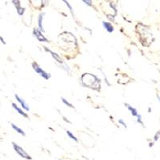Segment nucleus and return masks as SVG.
I'll list each match as a JSON object with an SVG mask.
<instances>
[{
  "instance_id": "obj_2",
  "label": "nucleus",
  "mask_w": 160,
  "mask_h": 160,
  "mask_svg": "<svg viewBox=\"0 0 160 160\" xmlns=\"http://www.w3.org/2000/svg\"><path fill=\"white\" fill-rule=\"evenodd\" d=\"M32 67H33V69L35 70V72L38 73V75H39L40 76H42L43 78H45V79L48 80L51 78V75H50L49 73L46 72L45 71H43V70L40 68L39 66H38L36 62H33Z\"/></svg>"
},
{
  "instance_id": "obj_16",
  "label": "nucleus",
  "mask_w": 160,
  "mask_h": 160,
  "mask_svg": "<svg viewBox=\"0 0 160 160\" xmlns=\"http://www.w3.org/2000/svg\"><path fill=\"white\" fill-rule=\"evenodd\" d=\"M82 1L84 2V3H86L87 5H88V6L92 5V2H91V0H82Z\"/></svg>"
},
{
  "instance_id": "obj_18",
  "label": "nucleus",
  "mask_w": 160,
  "mask_h": 160,
  "mask_svg": "<svg viewBox=\"0 0 160 160\" xmlns=\"http://www.w3.org/2000/svg\"><path fill=\"white\" fill-rule=\"evenodd\" d=\"M0 39H1V41H2V43L6 44V42H4V39H2V37H1V38H0Z\"/></svg>"
},
{
  "instance_id": "obj_5",
  "label": "nucleus",
  "mask_w": 160,
  "mask_h": 160,
  "mask_svg": "<svg viewBox=\"0 0 160 160\" xmlns=\"http://www.w3.org/2000/svg\"><path fill=\"white\" fill-rule=\"evenodd\" d=\"M12 2L14 3V5L15 6V8H16L17 12L19 15H22L24 13V8H22L21 7V3H20L19 0H13Z\"/></svg>"
},
{
  "instance_id": "obj_3",
  "label": "nucleus",
  "mask_w": 160,
  "mask_h": 160,
  "mask_svg": "<svg viewBox=\"0 0 160 160\" xmlns=\"http://www.w3.org/2000/svg\"><path fill=\"white\" fill-rule=\"evenodd\" d=\"M12 144H13V148H14L15 151L18 153V155H20L22 158H26V159H31V157L30 156V155H28V153L26 152L25 151H24L23 148L19 147V146H18V144L15 143V142H12Z\"/></svg>"
},
{
  "instance_id": "obj_7",
  "label": "nucleus",
  "mask_w": 160,
  "mask_h": 160,
  "mask_svg": "<svg viewBox=\"0 0 160 160\" xmlns=\"http://www.w3.org/2000/svg\"><path fill=\"white\" fill-rule=\"evenodd\" d=\"M15 98H16V99L18 100V102H19L20 104H21V106H22V108H23L24 109H25L27 111H30V108H29V107H28V104H27V102H26L25 101H24V100L22 99V98H20V97L18 96V95H15Z\"/></svg>"
},
{
  "instance_id": "obj_6",
  "label": "nucleus",
  "mask_w": 160,
  "mask_h": 160,
  "mask_svg": "<svg viewBox=\"0 0 160 160\" xmlns=\"http://www.w3.org/2000/svg\"><path fill=\"white\" fill-rule=\"evenodd\" d=\"M34 34H35V37L39 40L40 42H48V38H46L45 37L42 35V34L41 33V31H38V29H35L34 30Z\"/></svg>"
},
{
  "instance_id": "obj_13",
  "label": "nucleus",
  "mask_w": 160,
  "mask_h": 160,
  "mask_svg": "<svg viewBox=\"0 0 160 160\" xmlns=\"http://www.w3.org/2000/svg\"><path fill=\"white\" fill-rule=\"evenodd\" d=\"M67 134H68V135L70 137V138H71V139L75 140V142H78V139H77L76 137H75V135H73V134L71 132V131H67Z\"/></svg>"
},
{
  "instance_id": "obj_1",
  "label": "nucleus",
  "mask_w": 160,
  "mask_h": 160,
  "mask_svg": "<svg viewBox=\"0 0 160 160\" xmlns=\"http://www.w3.org/2000/svg\"><path fill=\"white\" fill-rule=\"evenodd\" d=\"M82 82L86 86H88L89 88H95L99 87V80L96 76L92 75L91 74H85L82 76Z\"/></svg>"
},
{
  "instance_id": "obj_8",
  "label": "nucleus",
  "mask_w": 160,
  "mask_h": 160,
  "mask_svg": "<svg viewBox=\"0 0 160 160\" xmlns=\"http://www.w3.org/2000/svg\"><path fill=\"white\" fill-rule=\"evenodd\" d=\"M102 25H103L104 28H105V29L107 30L109 33H111L113 31H114V27H113L110 22H102Z\"/></svg>"
},
{
  "instance_id": "obj_15",
  "label": "nucleus",
  "mask_w": 160,
  "mask_h": 160,
  "mask_svg": "<svg viewBox=\"0 0 160 160\" xmlns=\"http://www.w3.org/2000/svg\"><path fill=\"white\" fill-rule=\"evenodd\" d=\"M62 1H63V2H65L66 5L68 6V8H69V10H70V11H71V14H72V15H74V14H73V9H72V8H71V6L70 5L69 2H68V1H67V0H62Z\"/></svg>"
},
{
  "instance_id": "obj_9",
  "label": "nucleus",
  "mask_w": 160,
  "mask_h": 160,
  "mask_svg": "<svg viewBox=\"0 0 160 160\" xmlns=\"http://www.w3.org/2000/svg\"><path fill=\"white\" fill-rule=\"evenodd\" d=\"M48 51H49L50 53H51V55H52L53 56V58H55V60H56V61H58V62H59V63H61V64H62L63 63V61H62V59L61 58H60L59 57V55H57L56 53H55V52H53V51H50V50H48Z\"/></svg>"
},
{
  "instance_id": "obj_4",
  "label": "nucleus",
  "mask_w": 160,
  "mask_h": 160,
  "mask_svg": "<svg viewBox=\"0 0 160 160\" xmlns=\"http://www.w3.org/2000/svg\"><path fill=\"white\" fill-rule=\"evenodd\" d=\"M126 105H127V107H128V110H129L130 111H131V115H133V116L135 117H137V121H138V122H139V123H141L142 125V117H141V115H139L138 113V111H137V110L135 109V108H132L131 106H130L129 104H127L126 103Z\"/></svg>"
},
{
  "instance_id": "obj_19",
  "label": "nucleus",
  "mask_w": 160,
  "mask_h": 160,
  "mask_svg": "<svg viewBox=\"0 0 160 160\" xmlns=\"http://www.w3.org/2000/svg\"><path fill=\"white\" fill-rule=\"evenodd\" d=\"M58 160H61V159H58Z\"/></svg>"
},
{
  "instance_id": "obj_11",
  "label": "nucleus",
  "mask_w": 160,
  "mask_h": 160,
  "mask_svg": "<svg viewBox=\"0 0 160 160\" xmlns=\"http://www.w3.org/2000/svg\"><path fill=\"white\" fill-rule=\"evenodd\" d=\"M11 127H12L13 129L15 130V131H16L17 132L19 133V134H21V135H23V136H25V135H26L25 132H24V131H22V130L21 129V128H18V127H17V126L15 125V124H14V123L11 124Z\"/></svg>"
},
{
  "instance_id": "obj_12",
  "label": "nucleus",
  "mask_w": 160,
  "mask_h": 160,
  "mask_svg": "<svg viewBox=\"0 0 160 160\" xmlns=\"http://www.w3.org/2000/svg\"><path fill=\"white\" fill-rule=\"evenodd\" d=\"M44 14H40L38 17V27H39L40 31H43V28H42V18H43Z\"/></svg>"
},
{
  "instance_id": "obj_10",
  "label": "nucleus",
  "mask_w": 160,
  "mask_h": 160,
  "mask_svg": "<svg viewBox=\"0 0 160 160\" xmlns=\"http://www.w3.org/2000/svg\"><path fill=\"white\" fill-rule=\"evenodd\" d=\"M12 107H13V108H15V109L16 110V111H18V113H19L20 115H22V116H23V117H25V118H28V115H27V114H26V113L24 112V111H22V110H21V109H20V108H18V106L16 105V104H15V103H12Z\"/></svg>"
},
{
  "instance_id": "obj_17",
  "label": "nucleus",
  "mask_w": 160,
  "mask_h": 160,
  "mask_svg": "<svg viewBox=\"0 0 160 160\" xmlns=\"http://www.w3.org/2000/svg\"><path fill=\"white\" fill-rule=\"evenodd\" d=\"M118 122H119V123L122 124V125L123 126V127H125V128H127V125H126V122H124L122 119L118 120Z\"/></svg>"
},
{
  "instance_id": "obj_14",
  "label": "nucleus",
  "mask_w": 160,
  "mask_h": 160,
  "mask_svg": "<svg viewBox=\"0 0 160 160\" xmlns=\"http://www.w3.org/2000/svg\"><path fill=\"white\" fill-rule=\"evenodd\" d=\"M62 98V102H63L64 104H66V105H67V106H68L69 108H74V107H73V106H72V104L70 103V102H68V101H67V100H66L65 98H63V97H62V98Z\"/></svg>"
}]
</instances>
